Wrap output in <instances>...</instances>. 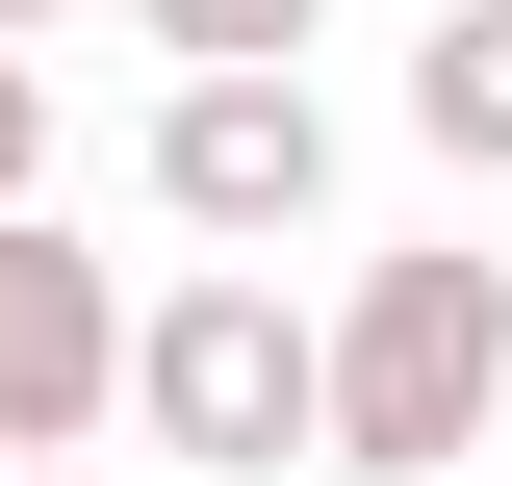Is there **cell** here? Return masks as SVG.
Returning a JSON list of instances; mask_svg holds the SVG:
<instances>
[{"label": "cell", "mask_w": 512, "mask_h": 486, "mask_svg": "<svg viewBox=\"0 0 512 486\" xmlns=\"http://www.w3.org/2000/svg\"><path fill=\"white\" fill-rule=\"evenodd\" d=\"M512 435V256L487 231H410L308 307V461L333 486H461Z\"/></svg>", "instance_id": "obj_1"}, {"label": "cell", "mask_w": 512, "mask_h": 486, "mask_svg": "<svg viewBox=\"0 0 512 486\" xmlns=\"http://www.w3.org/2000/svg\"><path fill=\"white\" fill-rule=\"evenodd\" d=\"M128 435L180 486H282L308 461V307H282V256H205V282L128 307Z\"/></svg>", "instance_id": "obj_2"}, {"label": "cell", "mask_w": 512, "mask_h": 486, "mask_svg": "<svg viewBox=\"0 0 512 486\" xmlns=\"http://www.w3.org/2000/svg\"><path fill=\"white\" fill-rule=\"evenodd\" d=\"M154 205H180L205 256H308V231H333V103H308V52L154 77Z\"/></svg>", "instance_id": "obj_3"}, {"label": "cell", "mask_w": 512, "mask_h": 486, "mask_svg": "<svg viewBox=\"0 0 512 486\" xmlns=\"http://www.w3.org/2000/svg\"><path fill=\"white\" fill-rule=\"evenodd\" d=\"M103 410H128V282L52 205H0V461H77Z\"/></svg>", "instance_id": "obj_4"}, {"label": "cell", "mask_w": 512, "mask_h": 486, "mask_svg": "<svg viewBox=\"0 0 512 486\" xmlns=\"http://www.w3.org/2000/svg\"><path fill=\"white\" fill-rule=\"evenodd\" d=\"M410 154L436 180H512V0H436L410 26Z\"/></svg>", "instance_id": "obj_5"}, {"label": "cell", "mask_w": 512, "mask_h": 486, "mask_svg": "<svg viewBox=\"0 0 512 486\" xmlns=\"http://www.w3.org/2000/svg\"><path fill=\"white\" fill-rule=\"evenodd\" d=\"M128 26H154V52H180V77H231V52H308L333 0H128Z\"/></svg>", "instance_id": "obj_6"}, {"label": "cell", "mask_w": 512, "mask_h": 486, "mask_svg": "<svg viewBox=\"0 0 512 486\" xmlns=\"http://www.w3.org/2000/svg\"><path fill=\"white\" fill-rule=\"evenodd\" d=\"M0 205H52V77L0 52Z\"/></svg>", "instance_id": "obj_7"}, {"label": "cell", "mask_w": 512, "mask_h": 486, "mask_svg": "<svg viewBox=\"0 0 512 486\" xmlns=\"http://www.w3.org/2000/svg\"><path fill=\"white\" fill-rule=\"evenodd\" d=\"M0 486H128V461H0Z\"/></svg>", "instance_id": "obj_8"}, {"label": "cell", "mask_w": 512, "mask_h": 486, "mask_svg": "<svg viewBox=\"0 0 512 486\" xmlns=\"http://www.w3.org/2000/svg\"><path fill=\"white\" fill-rule=\"evenodd\" d=\"M26 26H77V0H0V52H26Z\"/></svg>", "instance_id": "obj_9"}]
</instances>
